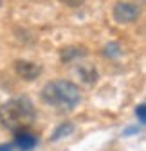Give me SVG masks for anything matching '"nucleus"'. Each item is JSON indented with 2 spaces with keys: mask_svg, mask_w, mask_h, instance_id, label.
Returning <instances> with one entry per match:
<instances>
[{
  "mask_svg": "<svg viewBox=\"0 0 146 151\" xmlns=\"http://www.w3.org/2000/svg\"><path fill=\"white\" fill-rule=\"evenodd\" d=\"M61 4H65V6H69V7H80L85 0H60Z\"/></svg>",
  "mask_w": 146,
  "mask_h": 151,
  "instance_id": "nucleus-11",
  "label": "nucleus"
},
{
  "mask_svg": "<svg viewBox=\"0 0 146 151\" xmlns=\"http://www.w3.org/2000/svg\"><path fill=\"white\" fill-rule=\"evenodd\" d=\"M0 151H11V146L9 144H2L0 146Z\"/></svg>",
  "mask_w": 146,
  "mask_h": 151,
  "instance_id": "nucleus-12",
  "label": "nucleus"
},
{
  "mask_svg": "<svg viewBox=\"0 0 146 151\" xmlns=\"http://www.w3.org/2000/svg\"><path fill=\"white\" fill-rule=\"evenodd\" d=\"M103 56H106V58H119V56H121V47H119V43L112 42V43L105 45Z\"/></svg>",
  "mask_w": 146,
  "mask_h": 151,
  "instance_id": "nucleus-9",
  "label": "nucleus"
},
{
  "mask_svg": "<svg viewBox=\"0 0 146 151\" xmlns=\"http://www.w3.org/2000/svg\"><path fill=\"white\" fill-rule=\"evenodd\" d=\"M72 129H74V126H72L70 122H63V124H60V126L56 128V131L52 133V140H60V139L70 135V133H72Z\"/></svg>",
  "mask_w": 146,
  "mask_h": 151,
  "instance_id": "nucleus-8",
  "label": "nucleus"
},
{
  "mask_svg": "<svg viewBox=\"0 0 146 151\" xmlns=\"http://www.w3.org/2000/svg\"><path fill=\"white\" fill-rule=\"evenodd\" d=\"M141 14V7L130 2H117L114 6V20L119 24H132Z\"/></svg>",
  "mask_w": 146,
  "mask_h": 151,
  "instance_id": "nucleus-3",
  "label": "nucleus"
},
{
  "mask_svg": "<svg viewBox=\"0 0 146 151\" xmlns=\"http://www.w3.org/2000/svg\"><path fill=\"white\" fill-rule=\"evenodd\" d=\"M14 144L22 151H31L36 146V137L31 133L29 129H20L14 133Z\"/></svg>",
  "mask_w": 146,
  "mask_h": 151,
  "instance_id": "nucleus-5",
  "label": "nucleus"
},
{
  "mask_svg": "<svg viewBox=\"0 0 146 151\" xmlns=\"http://www.w3.org/2000/svg\"><path fill=\"white\" fill-rule=\"evenodd\" d=\"M135 115L139 117V122H141V124H144V122H146V106H144V104H139V106H137Z\"/></svg>",
  "mask_w": 146,
  "mask_h": 151,
  "instance_id": "nucleus-10",
  "label": "nucleus"
},
{
  "mask_svg": "<svg viewBox=\"0 0 146 151\" xmlns=\"http://www.w3.org/2000/svg\"><path fill=\"white\" fill-rule=\"evenodd\" d=\"M42 99L58 110H72L81 101V90L78 85L65 79L51 81L42 88Z\"/></svg>",
  "mask_w": 146,
  "mask_h": 151,
  "instance_id": "nucleus-2",
  "label": "nucleus"
},
{
  "mask_svg": "<svg viewBox=\"0 0 146 151\" xmlns=\"http://www.w3.org/2000/svg\"><path fill=\"white\" fill-rule=\"evenodd\" d=\"M0 6H2V0H0Z\"/></svg>",
  "mask_w": 146,
  "mask_h": 151,
  "instance_id": "nucleus-14",
  "label": "nucleus"
},
{
  "mask_svg": "<svg viewBox=\"0 0 146 151\" xmlns=\"http://www.w3.org/2000/svg\"><path fill=\"white\" fill-rule=\"evenodd\" d=\"M137 2H144V0H137Z\"/></svg>",
  "mask_w": 146,
  "mask_h": 151,
  "instance_id": "nucleus-13",
  "label": "nucleus"
},
{
  "mask_svg": "<svg viewBox=\"0 0 146 151\" xmlns=\"http://www.w3.org/2000/svg\"><path fill=\"white\" fill-rule=\"evenodd\" d=\"M36 119V110L27 97H16L0 106V122L11 131L27 129Z\"/></svg>",
  "mask_w": 146,
  "mask_h": 151,
  "instance_id": "nucleus-1",
  "label": "nucleus"
},
{
  "mask_svg": "<svg viewBox=\"0 0 146 151\" xmlns=\"http://www.w3.org/2000/svg\"><path fill=\"white\" fill-rule=\"evenodd\" d=\"M80 76L83 78L85 83H96L98 81V70L94 67H90V65H81L80 67Z\"/></svg>",
  "mask_w": 146,
  "mask_h": 151,
  "instance_id": "nucleus-7",
  "label": "nucleus"
},
{
  "mask_svg": "<svg viewBox=\"0 0 146 151\" xmlns=\"http://www.w3.org/2000/svg\"><path fill=\"white\" fill-rule=\"evenodd\" d=\"M87 56V49L85 47H67L61 50V61L69 63L72 60H78V58H83Z\"/></svg>",
  "mask_w": 146,
  "mask_h": 151,
  "instance_id": "nucleus-6",
  "label": "nucleus"
},
{
  "mask_svg": "<svg viewBox=\"0 0 146 151\" xmlns=\"http://www.w3.org/2000/svg\"><path fill=\"white\" fill-rule=\"evenodd\" d=\"M14 70H16V74L20 76L22 79H25V81H33V79H36V78L42 74V67H40L38 63L25 61V60L14 61Z\"/></svg>",
  "mask_w": 146,
  "mask_h": 151,
  "instance_id": "nucleus-4",
  "label": "nucleus"
}]
</instances>
